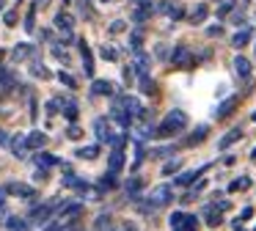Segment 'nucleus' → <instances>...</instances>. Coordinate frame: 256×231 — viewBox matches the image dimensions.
Returning a JSON list of instances; mask_svg holds the SVG:
<instances>
[{
  "label": "nucleus",
  "mask_w": 256,
  "mask_h": 231,
  "mask_svg": "<svg viewBox=\"0 0 256 231\" xmlns=\"http://www.w3.org/2000/svg\"><path fill=\"white\" fill-rule=\"evenodd\" d=\"M184 126H188V116H184V110H171V113L162 118V124L157 126L154 135L168 138V135H174V132H182Z\"/></svg>",
  "instance_id": "1"
},
{
  "label": "nucleus",
  "mask_w": 256,
  "mask_h": 231,
  "mask_svg": "<svg viewBox=\"0 0 256 231\" xmlns=\"http://www.w3.org/2000/svg\"><path fill=\"white\" fill-rule=\"evenodd\" d=\"M94 130H96V138H100L102 143H110V146H122L124 143V135H116L113 126H110V121H105V118H96Z\"/></svg>",
  "instance_id": "2"
},
{
  "label": "nucleus",
  "mask_w": 256,
  "mask_h": 231,
  "mask_svg": "<svg viewBox=\"0 0 256 231\" xmlns=\"http://www.w3.org/2000/svg\"><path fill=\"white\" fill-rule=\"evenodd\" d=\"M171 198H174V187L171 184H157V187H152V192H149V206L152 209L168 206Z\"/></svg>",
  "instance_id": "3"
},
{
  "label": "nucleus",
  "mask_w": 256,
  "mask_h": 231,
  "mask_svg": "<svg viewBox=\"0 0 256 231\" xmlns=\"http://www.w3.org/2000/svg\"><path fill=\"white\" fill-rule=\"evenodd\" d=\"M171 64L179 66V69H190V66H193V55H190V50L188 47H176L174 55H171Z\"/></svg>",
  "instance_id": "4"
},
{
  "label": "nucleus",
  "mask_w": 256,
  "mask_h": 231,
  "mask_svg": "<svg viewBox=\"0 0 256 231\" xmlns=\"http://www.w3.org/2000/svg\"><path fill=\"white\" fill-rule=\"evenodd\" d=\"M56 28L64 33V38H72V28H74V20H72V14H56Z\"/></svg>",
  "instance_id": "5"
},
{
  "label": "nucleus",
  "mask_w": 256,
  "mask_h": 231,
  "mask_svg": "<svg viewBox=\"0 0 256 231\" xmlns=\"http://www.w3.org/2000/svg\"><path fill=\"white\" fill-rule=\"evenodd\" d=\"M3 190H6V192H12V196H22V198H34L36 196V190H34V187H28V184H20V182H12V184H6V187H3Z\"/></svg>",
  "instance_id": "6"
},
{
  "label": "nucleus",
  "mask_w": 256,
  "mask_h": 231,
  "mask_svg": "<svg viewBox=\"0 0 256 231\" xmlns=\"http://www.w3.org/2000/svg\"><path fill=\"white\" fill-rule=\"evenodd\" d=\"M52 214V204H44V206H36L30 212V220L28 223H47V218Z\"/></svg>",
  "instance_id": "7"
},
{
  "label": "nucleus",
  "mask_w": 256,
  "mask_h": 231,
  "mask_svg": "<svg viewBox=\"0 0 256 231\" xmlns=\"http://www.w3.org/2000/svg\"><path fill=\"white\" fill-rule=\"evenodd\" d=\"M157 11L168 14L171 20H182V16H184V8H182L179 3H160V6H157Z\"/></svg>",
  "instance_id": "8"
},
{
  "label": "nucleus",
  "mask_w": 256,
  "mask_h": 231,
  "mask_svg": "<svg viewBox=\"0 0 256 231\" xmlns=\"http://www.w3.org/2000/svg\"><path fill=\"white\" fill-rule=\"evenodd\" d=\"M25 140H28V148H44L47 146V135H44V132H39V130L28 132Z\"/></svg>",
  "instance_id": "9"
},
{
  "label": "nucleus",
  "mask_w": 256,
  "mask_h": 231,
  "mask_svg": "<svg viewBox=\"0 0 256 231\" xmlns=\"http://www.w3.org/2000/svg\"><path fill=\"white\" fill-rule=\"evenodd\" d=\"M237 108V96H228V99H223L220 104H218V110H215V118H226V116H232V110Z\"/></svg>",
  "instance_id": "10"
},
{
  "label": "nucleus",
  "mask_w": 256,
  "mask_h": 231,
  "mask_svg": "<svg viewBox=\"0 0 256 231\" xmlns=\"http://www.w3.org/2000/svg\"><path fill=\"white\" fill-rule=\"evenodd\" d=\"M80 52H83V72L91 77L94 74V55H91V50H88L86 42H80Z\"/></svg>",
  "instance_id": "11"
},
{
  "label": "nucleus",
  "mask_w": 256,
  "mask_h": 231,
  "mask_svg": "<svg viewBox=\"0 0 256 231\" xmlns=\"http://www.w3.org/2000/svg\"><path fill=\"white\" fill-rule=\"evenodd\" d=\"M80 214V204H66V206H61V212H58V220H78Z\"/></svg>",
  "instance_id": "12"
},
{
  "label": "nucleus",
  "mask_w": 256,
  "mask_h": 231,
  "mask_svg": "<svg viewBox=\"0 0 256 231\" xmlns=\"http://www.w3.org/2000/svg\"><path fill=\"white\" fill-rule=\"evenodd\" d=\"M12 154L17 160L28 157V140H25V138H14V140H12Z\"/></svg>",
  "instance_id": "13"
},
{
  "label": "nucleus",
  "mask_w": 256,
  "mask_h": 231,
  "mask_svg": "<svg viewBox=\"0 0 256 231\" xmlns=\"http://www.w3.org/2000/svg\"><path fill=\"white\" fill-rule=\"evenodd\" d=\"M30 52H34V44L22 42V44H17V47L12 50V58L14 60H25V58H30Z\"/></svg>",
  "instance_id": "14"
},
{
  "label": "nucleus",
  "mask_w": 256,
  "mask_h": 231,
  "mask_svg": "<svg viewBox=\"0 0 256 231\" xmlns=\"http://www.w3.org/2000/svg\"><path fill=\"white\" fill-rule=\"evenodd\" d=\"M234 72H237L240 77H248L250 74V60L242 58V55H237V58H234Z\"/></svg>",
  "instance_id": "15"
},
{
  "label": "nucleus",
  "mask_w": 256,
  "mask_h": 231,
  "mask_svg": "<svg viewBox=\"0 0 256 231\" xmlns=\"http://www.w3.org/2000/svg\"><path fill=\"white\" fill-rule=\"evenodd\" d=\"M91 91L96 94V96H110L113 94V86L108 80H94V86H91Z\"/></svg>",
  "instance_id": "16"
},
{
  "label": "nucleus",
  "mask_w": 256,
  "mask_h": 231,
  "mask_svg": "<svg viewBox=\"0 0 256 231\" xmlns=\"http://www.w3.org/2000/svg\"><path fill=\"white\" fill-rule=\"evenodd\" d=\"M240 138H242V132H240V130H232V132H226V135H223L220 140H218V148H228L232 143H237Z\"/></svg>",
  "instance_id": "17"
},
{
  "label": "nucleus",
  "mask_w": 256,
  "mask_h": 231,
  "mask_svg": "<svg viewBox=\"0 0 256 231\" xmlns=\"http://www.w3.org/2000/svg\"><path fill=\"white\" fill-rule=\"evenodd\" d=\"M122 165H124V152H122V146H116V148H113V154H110V170H113V174H118Z\"/></svg>",
  "instance_id": "18"
},
{
  "label": "nucleus",
  "mask_w": 256,
  "mask_h": 231,
  "mask_svg": "<svg viewBox=\"0 0 256 231\" xmlns=\"http://www.w3.org/2000/svg\"><path fill=\"white\" fill-rule=\"evenodd\" d=\"M204 218H206V223H210L212 228H215V226L220 223V209H218L215 204H210V206L204 209Z\"/></svg>",
  "instance_id": "19"
},
{
  "label": "nucleus",
  "mask_w": 256,
  "mask_h": 231,
  "mask_svg": "<svg viewBox=\"0 0 256 231\" xmlns=\"http://www.w3.org/2000/svg\"><path fill=\"white\" fill-rule=\"evenodd\" d=\"M78 157L80 160H96V157H100V146H94V143H91V146H80L78 148Z\"/></svg>",
  "instance_id": "20"
},
{
  "label": "nucleus",
  "mask_w": 256,
  "mask_h": 231,
  "mask_svg": "<svg viewBox=\"0 0 256 231\" xmlns=\"http://www.w3.org/2000/svg\"><path fill=\"white\" fill-rule=\"evenodd\" d=\"M146 69H149V58L138 50V52H135V72H138V74H149Z\"/></svg>",
  "instance_id": "21"
},
{
  "label": "nucleus",
  "mask_w": 256,
  "mask_h": 231,
  "mask_svg": "<svg viewBox=\"0 0 256 231\" xmlns=\"http://www.w3.org/2000/svg\"><path fill=\"white\" fill-rule=\"evenodd\" d=\"M248 38H250V30H248V28H242V30H237V33H234L232 44L240 50V47H245V44H248Z\"/></svg>",
  "instance_id": "22"
},
{
  "label": "nucleus",
  "mask_w": 256,
  "mask_h": 231,
  "mask_svg": "<svg viewBox=\"0 0 256 231\" xmlns=\"http://www.w3.org/2000/svg\"><path fill=\"white\" fill-rule=\"evenodd\" d=\"M3 223L8 226V231H28V220H20V218H6Z\"/></svg>",
  "instance_id": "23"
},
{
  "label": "nucleus",
  "mask_w": 256,
  "mask_h": 231,
  "mask_svg": "<svg viewBox=\"0 0 256 231\" xmlns=\"http://www.w3.org/2000/svg\"><path fill=\"white\" fill-rule=\"evenodd\" d=\"M248 187H250V179H248V176H240V179L232 182L228 190H232V192H242V190H248Z\"/></svg>",
  "instance_id": "24"
},
{
  "label": "nucleus",
  "mask_w": 256,
  "mask_h": 231,
  "mask_svg": "<svg viewBox=\"0 0 256 231\" xmlns=\"http://www.w3.org/2000/svg\"><path fill=\"white\" fill-rule=\"evenodd\" d=\"M206 14H210V8H206L204 3H201V6H196V8H193V14H190V22H204V20H206Z\"/></svg>",
  "instance_id": "25"
},
{
  "label": "nucleus",
  "mask_w": 256,
  "mask_h": 231,
  "mask_svg": "<svg viewBox=\"0 0 256 231\" xmlns=\"http://www.w3.org/2000/svg\"><path fill=\"white\" fill-rule=\"evenodd\" d=\"M25 30H28V33L36 30V3L30 6V11L25 14Z\"/></svg>",
  "instance_id": "26"
},
{
  "label": "nucleus",
  "mask_w": 256,
  "mask_h": 231,
  "mask_svg": "<svg viewBox=\"0 0 256 231\" xmlns=\"http://www.w3.org/2000/svg\"><path fill=\"white\" fill-rule=\"evenodd\" d=\"M174 231H198V220H196L193 214H188V218H184V223L176 226Z\"/></svg>",
  "instance_id": "27"
},
{
  "label": "nucleus",
  "mask_w": 256,
  "mask_h": 231,
  "mask_svg": "<svg viewBox=\"0 0 256 231\" xmlns=\"http://www.w3.org/2000/svg\"><path fill=\"white\" fill-rule=\"evenodd\" d=\"M0 86H3V88H12L14 86V74L6 69V66H0Z\"/></svg>",
  "instance_id": "28"
},
{
  "label": "nucleus",
  "mask_w": 256,
  "mask_h": 231,
  "mask_svg": "<svg viewBox=\"0 0 256 231\" xmlns=\"http://www.w3.org/2000/svg\"><path fill=\"white\" fill-rule=\"evenodd\" d=\"M36 165H39V168H52V165H56V157H50V154H36Z\"/></svg>",
  "instance_id": "29"
},
{
  "label": "nucleus",
  "mask_w": 256,
  "mask_h": 231,
  "mask_svg": "<svg viewBox=\"0 0 256 231\" xmlns=\"http://www.w3.org/2000/svg\"><path fill=\"white\" fill-rule=\"evenodd\" d=\"M198 174H201V170H184V174L176 179V184H193L196 176H198Z\"/></svg>",
  "instance_id": "30"
},
{
  "label": "nucleus",
  "mask_w": 256,
  "mask_h": 231,
  "mask_svg": "<svg viewBox=\"0 0 256 231\" xmlns=\"http://www.w3.org/2000/svg\"><path fill=\"white\" fill-rule=\"evenodd\" d=\"M58 80H61L66 88H78V80H74V77L69 74V72H58Z\"/></svg>",
  "instance_id": "31"
},
{
  "label": "nucleus",
  "mask_w": 256,
  "mask_h": 231,
  "mask_svg": "<svg viewBox=\"0 0 256 231\" xmlns=\"http://www.w3.org/2000/svg\"><path fill=\"white\" fill-rule=\"evenodd\" d=\"M140 91H144V94H152V91H154V80H152L149 74H140Z\"/></svg>",
  "instance_id": "32"
},
{
  "label": "nucleus",
  "mask_w": 256,
  "mask_h": 231,
  "mask_svg": "<svg viewBox=\"0 0 256 231\" xmlns=\"http://www.w3.org/2000/svg\"><path fill=\"white\" fill-rule=\"evenodd\" d=\"M179 168H182V160H171V162H166V165H162V174H174V170H179Z\"/></svg>",
  "instance_id": "33"
},
{
  "label": "nucleus",
  "mask_w": 256,
  "mask_h": 231,
  "mask_svg": "<svg viewBox=\"0 0 256 231\" xmlns=\"http://www.w3.org/2000/svg\"><path fill=\"white\" fill-rule=\"evenodd\" d=\"M64 108H66L64 113H66V118H69V121H74V118H78V104H74V102H66Z\"/></svg>",
  "instance_id": "34"
},
{
  "label": "nucleus",
  "mask_w": 256,
  "mask_h": 231,
  "mask_svg": "<svg viewBox=\"0 0 256 231\" xmlns=\"http://www.w3.org/2000/svg\"><path fill=\"white\" fill-rule=\"evenodd\" d=\"M102 58H108V60H116V58H118V52L110 47V44H105V47H102Z\"/></svg>",
  "instance_id": "35"
},
{
  "label": "nucleus",
  "mask_w": 256,
  "mask_h": 231,
  "mask_svg": "<svg viewBox=\"0 0 256 231\" xmlns=\"http://www.w3.org/2000/svg\"><path fill=\"white\" fill-rule=\"evenodd\" d=\"M184 218H188V214H182V212H174V214H171V228H176V226H182V223H184Z\"/></svg>",
  "instance_id": "36"
},
{
  "label": "nucleus",
  "mask_w": 256,
  "mask_h": 231,
  "mask_svg": "<svg viewBox=\"0 0 256 231\" xmlns=\"http://www.w3.org/2000/svg\"><path fill=\"white\" fill-rule=\"evenodd\" d=\"M204 132H206V126H198L196 135H190V143H201V140H204Z\"/></svg>",
  "instance_id": "37"
},
{
  "label": "nucleus",
  "mask_w": 256,
  "mask_h": 231,
  "mask_svg": "<svg viewBox=\"0 0 256 231\" xmlns=\"http://www.w3.org/2000/svg\"><path fill=\"white\" fill-rule=\"evenodd\" d=\"M232 8H234V0H226V3H223L220 8H218V16H226Z\"/></svg>",
  "instance_id": "38"
},
{
  "label": "nucleus",
  "mask_w": 256,
  "mask_h": 231,
  "mask_svg": "<svg viewBox=\"0 0 256 231\" xmlns=\"http://www.w3.org/2000/svg\"><path fill=\"white\" fill-rule=\"evenodd\" d=\"M3 22H6V25H17V11H6V14H3Z\"/></svg>",
  "instance_id": "39"
},
{
  "label": "nucleus",
  "mask_w": 256,
  "mask_h": 231,
  "mask_svg": "<svg viewBox=\"0 0 256 231\" xmlns=\"http://www.w3.org/2000/svg\"><path fill=\"white\" fill-rule=\"evenodd\" d=\"M52 55H56V58H58V60H64V64H69V55H66V52H64V50H61V47H52Z\"/></svg>",
  "instance_id": "40"
},
{
  "label": "nucleus",
  "mask_w": 256,
  "mask_h": 231,
  "mask_svg": "<svg viewBox=\"0 0 256 231\" xmlns=\"http://www.w3.org/2000/svg\"><path fill=\"white\" fill-rule=\"evenodd\" d=\"M80 135H83V132H80V126H74V124L69 126V130H66V138H72V140H78Z\"/></svg>",
  "instance_id": "41"
},
{
  "label": "nucleus",
  "mask_w": 256,
  "mask_h": 231,
  "mask_svg": "<svg viewBox=\"0 0 256 231\" xmlns=\"http://www.w3.org/2000/svg\"><path fill=\"white\" fill-rule=\"evenodd\" d=\"M124 28H127V25H124L122 20H116V22H113V25H110V33H122Z\"/></svg>",
  "instance_id": "42"
},
{
  "label": "nucleus",
  "mask_w": 256,
  "mask_h": 231,
  "mask_svg": "<svg viewBox=\"0 0 256 231\" xmlns=\"http://www.w3.org/2000/svg\"><path fill=\"white\" fill-rule=\"evenodd\" d=\"M34 74L36 77H50V72H47L44 66H34Z\"/></svg>",
  "instance_id": "43"
},
{
  "label": "nucleus",
  "mask_w": 256,
  "mask_h": 231,
  "mask_svg": "<svg viewBox=\"0 0 256 231\" xmlns=\"http://www.w3.org/2000/svg\"><path fill=\"white\" fill-rule=\"evenodd\" d=\"M135 6H146V8H154V0H132Z\"/></svg>",
  "instance_id": "44"
},
{
  "label": "nucleus",
  "mask_w": 256,
  "mask_h": 231,
  "mask_svg": "<svg viewBox=\"0 0 256 231\" xmlns=\"http://www.w3.org/2000/svg\"><path fill=\"white\" fill-rule=\"evenodd\" d=\"M0 146H12V140H8V135L3 130H0Z\"/></svg>",
  "instance_id": "45"
},
{
  "label": "nucleus",
  "mask_w": 256,
  "mask_h": 231,
  "mask_svg": "<svg viewBox=\"0 0 256 231\" xmlns=\"http://www.w3.org/2000/svg\"><path fill=\"white\" fill-rule=\"evenodd\" d=\"M250 214H254V209H250V206H245V209H242V220H248Z\"/></svg>",
  "instance_id": "46"
},
{
  "label": "nucleus",
  "mask_w": 256,
  "mask_h": 231,
  "mask_svg": "<svg viewBox=\"0 0 256 231\" xmlns=\"http://www.w3.org/2000/svg\"><path fill=\"white\" fill-rule=\"evenodd\" d=\"M47 3H50V0H36V8H44Z\"/></svg>",
  "instance_id": "47"
},
{
  "label": "nucleus",
  "mask_w": 256,
  "mask_h": 231,
  "mask_svg": "<svg viewBox=\"0 0 256 231\" xmlns=\"http://www.w3.org/2000/svg\"><path fill=\"white\" fill-rule=\"evenodd\" d=\"M250 160H254V162H256V148H254V152H250Z\"/></svg>",
  "instance_id": "48"
},
{
  "label": "nucleus",
  "mask_w": 256,
  "mask_h": 231,
  "mask_svg": "<svg viewBox=\"0 0 256 231\" xmlns=\"http://www.w3.org/2000/svg\"><path fill=\"white\" fill-rule=\"evenodd\" d=\"M3 8H6V0H0V11H3Z\"/></svg>",
  "instance_id": "49"
},
{
  "label": "nucleus",
  "mask_w": 256,
  "mask_h": 231,
  "mask_svg": "<svg viewBox=\"0 0 256 231\" xmlns=\"http://www.w3.org/2000/svg\"><path fill=\"white\" fill-rule=\"evenodd\" d=\"M102 3H110V0H102Z\"/></svg>",
  "instance_id": "50"
},
{
  "label": "nucleus",
  "mask_w": 256,
  "mask_h": 231,
  "mask_svg": "<svg viewBox=\"0 0 256 231\" xmlns=\"http://www.w3.org/2000/svg\"><path fill=\"white\" fill-rule=\"evenodd\" d=\"M64 3H72V0H64Z\"/></svg>",
  "instance_id": "51"
}]
</instances>
